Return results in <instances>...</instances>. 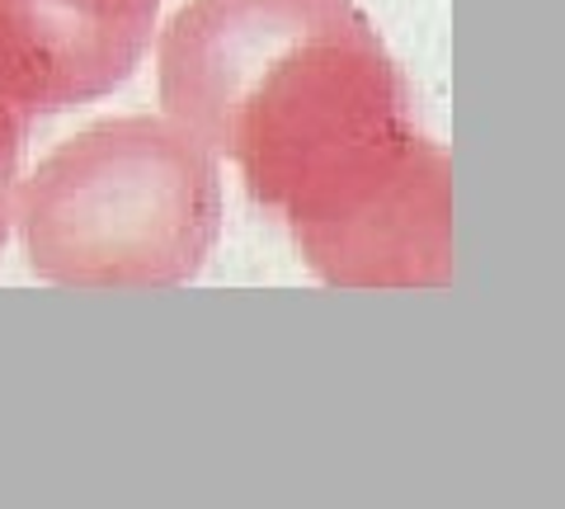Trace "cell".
<instances>
[{
	"instance_id": "cell-1",
	"label": "cell",
	"mask_w": 565,
	"mask_h": 509,
	"mask_svg": "<svg viewBox=\"0 0 565 509\" xmlns=\"http://www.w3.org/2000/svg\"><path fill=\"white\" fill-rule=\"evenodd\" d=\"M161 104L334 288L452 284V161L353 0H189Z\"/></svg>"
},
{
	"instance_id": "cell-2",
	"label": "cell",
	"mask_w": 565,
	"mask_h": 509,
	"mask_svg": "<svg viewBox=\"0 0 565 509\" xmlns=\"http://www.w3.org/2000/svg\"><path fill=\"white\" fill-rule=\"evenodd\" d=\"M222 232L217 156L174 118H104L20 189V236L39 278L66 288H174Z\"/></svg>"
},
{
	"instance_id": "cell-3",
	"label": "cell",
	"mask_w": 565,
	"mask_h": 509,
	"mask_svg": "<svg viewBox=\"0 0 565 509\" xmlns=\"http://www.w3.org/2000/svg\"><path fill=\"white\" fill-rule=\"evenodd\" d=\"M33 123L29 109V95L14 66L0 47V241H6V226H10V208H14V174H20V151H24V132Z\"/></svg>"
}]
</instances>
